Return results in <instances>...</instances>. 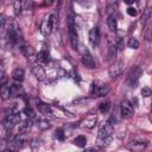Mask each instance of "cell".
Segmentation results:
<instances>
[{
	"mask_svg": "<svg viewBox=\"0 0 152 152\" xmlns=\"http://www.w3.org/2000/svg\"><path fill=\"white\" fill-rule=\"evenodd\" d=\"M141 95H142L144 97L151 96V95H152V89H150V88H147V87L142 88V89H141Z\"/></svg>",
	"mask_w": 152,
	"mask_h": 152,
	"instance_id": "obj_30",
	"label": "cell"
},
{
	"mask_svg": "<svg viewBox=\"0 0 152 152\" xmlns=\"http://www.w3.org/2000/svg\"><path fill=\"white\" fill-rule=\"evenodd\" d=\"M24 113H25L26 116H28V118H34V116H36V114H34V112L32 110L31 107H26V108L24 109Z\"/></svg>",
	"mask_w": 152,
	"mask_h": 152,
	"instance_id": "obj_31",
	"label": "cell"
},
{
	"mask_svg": "<svg viewBox=\"0 0 152 152\" xmlns=\"http://www.w3.org/2000/svg\"><path fill=\"white\" fill-rule=\"evenodd\" d=\"M96 120H97L96 115H93V116L88 118V119H87V120L84 121V127H87V128H91V127H93V126L95 125Z\"/></svg>",
	"mask_w": 152,
	"mask_h": 152,
	"instance_id": "obj_23",
	"label": "cell"
},
{
	"mask_svg": "<svg viewBox=\"0 0 152 152\" xmlns=\"http://www.w3.org/2000/svg\"><path fill=\"white\" fill-rule=\"evenodd\" d=\"M2 152H15V151H13L12 148H10V147H8V148H6V150H4Z\"/></svg>",
	"mask_w": 152,
	"mask_h": 152,
	"instance_id": "obj_35",
	"label": "cell"
},
{
	"mask_svg": "<svg viewBox=\"0 0 152 152\" xmlns=\"http://www.w3.org/2000/svg\"><path fill=\"white\" fill-rule=\"evenodd\" d=\"M37 107H38L39 112H40L42 114H44V115H50V114L52 113L51 107H50L49 104L44 103V102H38V103H37Z\"/></svg>",
	"mask_w": 152,
	"mask_h": 152,
	"instance_id": "obj_16",
	"label": "cell"
},
{
	"mask_svg": "<svg viewBox=\"0 0 152 152\" xmlns=\"http://www.w3.org/2000/svg\"><path fill=\"white\" fill-rule=\"evenodd\" d=\"M126 147L131 152H142L147 147V142L142 140H133V141H129Z\"/></svg>",
	"mask_w": 152,
	"mask_h": 152,
	"instance_id": "obj_8",
	"label": "cell"
},
{
	"mask_svg": "<svg viewBox=\"0 0 152 152\" xmlns=\"http://www.w3.org/2000/svg\"><path fill=\"white\" fill-rule=\"evenodd\" d=\"M68 34H69V40L70 45L72 49H77L78 45V36H77V30H76V23L72 13L69 14L68 18Z\"/></svg>",
	"mask_w": 152,
	"mask_h": 152,
	"instance_id": "obj_1",
	"label": "cell"
},
{
	"mask_svg": "<svg viewBox=\"0 0 152 152\" xmlns=\"http://www.w3.org/2000/svg\"><path fill=\"white\" fill-rule=\"evenodd\" d=\"M81 61H82V64L86 66V68H95V61L91 56V53L88 51V50H84L83 53H82V57H81Z\"/></svg>",
	"mask_w": 152,
	"mask_h": 152,
	"instance_id": "obj_11",
	"label": "cell"
},
{
	"mask_svg": "<svg viewBox=\"0 0 152 152\" xmlns=\"http://www.w3.org/2000/svg\"><path fill=\"white\" fill-rule=\"evenodd\" d=\"M37 59H38L39 62H43V63L48 62V61H49V52H48L46 50H40V51L38 52V55H37Z\"/></svg>",
	"mask_w": 152,
	"mask_h": 152,
	"instance_id": "obj_19",
	"label": "cell"
},
{
	"mask_svg": "<svg viewBox=\"0 0 152 152\" xmlns=\"http://www.w3.org/2000/svg\"><path fill=\"white\" fill-rule=\"evenodd\" d=\"M107 25H108V27H109L110 31H114V32L116 31V28H118V23H116L115 14L108 15V18H107Z\"/></svg>",
	"mask_w": 152,
	"mask_h": 152,
	"instance_id": "obj_17",
	"label": "cell"
},
{
	"mask_svg": "<svg viewBox=\"0 0 152 152\" xmlns=\"http://www.w3.org/2000/svg\"><path fill=\"white\" fill-rule=\"evenodd\" d=\"M113 134V124L110 121H106L101 125L99 129V141L108 140Z\"/></svg>",
	"mask_w": 152,
	"mask_h": 152,
	"instance_id": "obj_5",
	"label": "cell"
},
{
	"mask_svg": "<svg viewBox=\"0 0 152 152\" xmlns=\"http://www.w3.org/2000/svg\"><path fill=\"white\" fill-rule=\"evenodd\" d=\"M115 55H116V45H109V48H108V59L109 61H112L113 59V57H115Z\"/></svg>",
	"mask_w": 152,
	"mask_h": 152,
	"instance_id": "obj_24",
	"label": "cell"
},
{
	"mask_svg": "<svg viewBox=\"0 0 152 152\" xmlns=\"http://www.w3.org/2000/svg\"><path fill=\"white\" fill-rule=\"evenodd\" d=\"M89 42L93 46H96L100 42V28L99 27H94L90 30L89 32Z\"/></svg>",
	"mask_w": 152,
	"mask_h": 152,
	"instance_id": "obj_13",
	"label": "cell"
},
{
	"mask_svg": "<svg viewBox=\"0 0 152 152\" xmlns=\"http://www.w3.org/2000/svg\"><path fill=\"white\" fill-rule=\"evenodd\" d=\"M120 113L122 118L129 119L133 115V107L128 101H122L120 104Z\"/></svg>",
	"mask_w": 152,
	"mask_h": 152,
	"instance_id": "obj_10",
	"label": "cell"
},
{
	"mask_svg": "<svg viewBox=\"0 0 152 152\" xmlns=\"http://www.w3.org/2000/svg\"><path fill=\"white\" fill-rule=\"evenodd\" d=\"M109 93V87L104 83L101 82H93L90 87V95L95 97H101L104 96Z\"/></svg>",
	"mask_w": 152,
	"mask_h": 152,
	"instance_id": "obj_3",
	"label": "cell"
},
{
	"mask_svg": "<svg viewBox=\"0 0 152 152\" xmlns=\"http://www.w3.org/2000/svg\"><path fill=\"white\" fill-rule=\"evenodd\" d=\"M21 39L20 27L15 21H12L7 28V42L10 45H17Z\"/></svg>",
	"mask_w": 152,
	"mask_h": 152,
	"instance_id": "obj_2",
	"label": "cell"
},
{
	"mask_svg": "<svg viewBox=\"0 0 152 152\" xmlns=\"http://www.w3.org/2000/svg\"><path fill=\"white\" fill-rule=\"evenodd\" d=\"M122 70H124V62L121 59L114 62L109 66V76H110V78H116L119 75H121Z\"/></svg>",
	"mask_w": 152,
	"mask_h": 152,
	"instance_id": "obj_9",
	"label": "cell"
},
{
	"mask_svg": "<svg viewBox=\"0 0 152 152\" xmlns=\"http://www.w3.org/2000/svg\"><path fill=\"white\" fill-rule=\"evenodd\" d=\"M146 39L148 42H152V23H151V25H150V27H148V30L146 32Z\"/></svg>",
	"mask_w": 152,
	"mask_h": 152,
	"instance_id": "obj_32",
	"label": "cell"
},
{
	"mask_svg": "<svg viewBox=\"0 0 152 152\" xmlns=\"http://www.w3.org/2000/svg\"><path fill=\"white\" fill-rule=\"evenodd\" d=\"M141 74H142V71H141V69L139 66H134L133 69H131V71L128 72L127 78H126V84L129 88H134L138 84Z\"/></svg>",
	"mask_w": 152,
	"mask_h": 152,
	"instance_id": "obj_4",
	"label": "cell"
},
{
	"mask_svg": "<svg viewBox=\"0 0 152 152\" xmlns=\"http://www.w3.org/2000/svg\"><path fill=\"white\" fill-rule=\"evenodd\" d=\"M52 24H53V15H46L42 24H40V32L43 36H49L51 33V30H52Z\"/></svg>",
	"mask_w": 152,
	"mask_h": 152,
	"instance_id": "obj_6",
	"label": "cell"
},
{
	"mask_svg": "<svg viewBox=\"0 0 152 152\" xmlns=\"http://www.w3.org/2000/svg\"><path fill=\"white\" fill-rule=\"evenodd\" d=\"M127 45H128V48H131V49H138V48H139V42H138L137 38L132 37V38H129Z\"/></svg>",
	"mask_w": 152,
	"mask_h": 152,
	"instance_id": "obj_26",
	"label": "cell"
},
{
	"mask_svg": "<svg viewBox=\"0 0 152 152\" xmlns=\"http://www.w3.org/2000/svg\"><path fill=\"white\" fill-rule=\"evenodd\" d=\"M127 13H128L129 15H132V17H135V15H137V10H135L134 7H128V8H127Z\"/></svg>",
	"mask_w": 152,
	"mask_h": 152,
	"instance_id": "obj_33",
	"label": "cell"
},
{
	"mask_svg": "<svg viewBox=\"0 0 152 152\" xmlns=\"http://www.w3.org/2000/svg\"><path fill=\"white\" fill-rule=\"evenodd\" d=\"M21 93V86L20 83H13L10 86V95L11 97H15Z\"/></svg>",
	"mask_w": 152,
	"mask_h": 152,
	"instance_id": "obj_15",
	"label": "cell"
},
{
	"mask_svg": "<svg viewBox=\"0 0 152 152\" xmlns=\"http://www.w3.org/2000/svg\"><path fill=\"white\" fill-rule=\"evenodd\" d=\"M151 12H152V10H151V8H146V10L144 11V13H142V15H141V19H140V24H141L142 26L146 24L147 19L151 17Z\"/></svg>",
	"mask_w": 152,
	"mask_h": 152,
	"instance_id": "obj_21",
	"label": "cell"
},
{
	"mask_svg": "<svg viewBox=\"0 0 152 152\" xmlns=\"http://www.w3.org/2000/svg\"><path fill=\"white\" fill-rule=\"evenodd\" d=\"M31 69H32V72L34 74V76L39 80V81H43V80H45V70H44V68L39 64V63H32V65H31Z\"/></svg>",
	"mask_w": 152,
	"mask_h": 152,
	"instance_id": "obj_12",
	"label": "cell"
},
{
	"mask_svg": "<svg viewBox=\"0 0 152 152\" xmlns=\"http://www.w3.org/2000/svg\"><path fill=\"white\" fill-rule=\"evenodd\" d=\"M116 7H118V4H116V2H113V1L108 2V4H107V13H108V15L115 14Z\"/></svg>",
	"mask_w": 152,
	"mask_h": 152,
	"instance_id": "obj_22",
	"label": "cell"
},
{
	"mask_svg": "<svg viewBox=\"0 0 152 152\" xmlns=\"http://www.w3.org/2000/svg\"><path fill=\"white\" fill-rule=\"evenodd\" d=\"M1 95H2V99H8V97H11V95H10V86L2 84V88H1Z\"/></svg>",
	"mask_w": 152,
	"mask_h": 152,
	"instance_id": "obj_27",
	"label": "cell"
},
{
	"mask_svg": "<svg viewBox=\"0 0 152 152\" xmlns=\"http://www.w3.org/2000/svg\"><path fill=\"white\" fill-rule=\"evenodd\" d=\"M24 76H25V72H24V70H23L21 68H17V69H14V71H13V74H12V78L14 80L15 83H20V82H23Z\"/></svg>",
	"mask_w": 152,
	"mask_h": 152,
	"instance_id": "obj_14",
	"label": "cell"
},
{
	"mask_svg": "<svg viewBox=\"0 0 152 152\" xmlns=\"http://www.w3.org/2000/svg\"><path fill=\"white\" fill-rule=\"evenodd\" d=\"M21 52L24 53V56L27 59H31V58L36 57V53H34V51L31 46H21Z\"/></svg>",
	"mask_w": 152,
	"mask_h": 152,
	"instance_id": "obj_18",
	"label": "cell"
},
{
	"mask_svg": "<svg viewBox=\"0 0 152 152\" xmlns=\"http://www.w3.org/2000/svg\"><path fill=\"white\" fill-rule=\"evenodd\" d=\"M56 137H57L58 139H63V138H64V134H63V131H62V129H58V131L56 132Z\"/></svg>",
	"mask_w": 152,
	"mask_h": 152,
	"instance_id": "obj_34",
	"label": "cell"
},
{
	"mask_svg": "<svg viewBox=\"0 0 152 152\" xmlns=\"http://www.w3.org/2000/svg\"><path fill=\"white\" fill-rule=\"evenodd\" d=\"M37 126H38L40 129H46V128H49L51 125H50V122H49L48 120H38V121H37Z\"/></svg>",
	"mask_w": 152,
	"mask_h": 152,
	"instance_id": "obj_28",
	"label": "cell"
},
{
	"mask_svg": "<svg viewBox=\"0 0 152 152\" xmlns=\"http://www.w3.org/2000/svg\"><path fill=\"white\" fill-rule=\"evenodd\" d=\"M13 8H14V12L17 13V14H20L21 12H23V2L21 1H14L13 2Z\"/></svg>",
	"mask_w": 152,
	"mask_h": 152,
	"instance_id": "obj_25",
	"label": "cell"
},
{
	"mask_svg": "<svg viewBox=\"0 0 152 152\" xmlns=\"http://www.w3.org/2000/svg\"><path fill=\"white\" fill-rule=\"evenodd\" d=\"M20 122V114L19 113H13L6 116V119L4 120V126L6 129H11L14 126H17Z\"/></svg>",
	"mask_w": 152,
	"mask_h": 152,
	"instance_id": "obj_7",
	"label": "cell"
},
{
	"mask_svg": "<svg viewBox=\"0 0 152 152\" xmlns=\"http://www.w3.org/2000/svg\"><path fill=\"white\" fill-rule=\"evenodd\" d=\"M74 144H75L76 146H78V147H84L86 144H87V139H86V137H83V135H78V137H76V138L74 139Z\"/></svg>",
	"mask_w": 152,
	"mask_h": 152,
	"instance_id": "obj_20",
	"label": "cell"
},
{
	"mask_svg": "<svg viewBox=\"0 0 152 152\" xmlns=\"http://www.w3.org/2000/svg\"><path fill=\"white\" fill-rule=\"evenodd\" d=\"M109 108H110V102H109V101H106V102H103V103L100 104V110H101L102 113L108 112Z\"/></svg>",
	"mask_w": 152,
	"mask_h": 152,
	"instance_id": "obj_29",
	"label": "cell"
}]
</instances>
